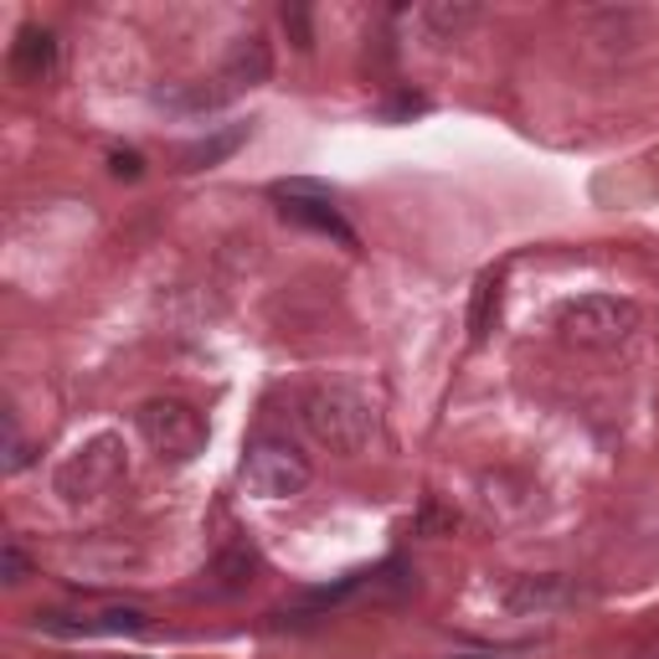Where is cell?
Returning <instances> with one entry per match:
<instances>
[{"label":"cell","mask_w":659,"mask_h":659,"mask_svg":"<svg viewBox=\"0 0 659 659\" xmlns=\"http://www.w3.org/2000/svg\"><path fill=\"white\" fill-rule=\"evenodd\" d=\"M284 26H294V42H299V47H309V21H305V11H284Z\"/></svg>","instance_id":"cell-13"},{"label":"cell","mask_w":659,"mask_h":659,"mask_svg":"<svg viewBox=\"0 0 659 659\" xmlns=\"http://www.w3.org/2000/svg\"><path fill=\"white\" fill-rule=\"evenodd\" d=\"M634 325H639V309L628 305V299H609V294L572 299L557 315V330L572 345H618L624 336H634Z\"/></svg>","instance_id":"cell-3"},{"label":"cell","mask_w":659,"mask_h":659,"mask_svg":"<svg viewBox=\"0 0 659 659\" xmlns=\"http://www.w3.org/2000/svg\"><path fill=\"white\" fill-rule=\"evenodd\" d=\"M305 428L325 448H336V454H361L366 443H372V407L361 402L355 391L345 387H320L305 397Z\"/></svg>","instance_id":"cell-1"},{"label":"cell","mask_w":659,"mask_h":659,"mask_svg":"<svg viewBox=\"0 0 659 659\" xmlns=\"http://www.w3.org/2000/svg\"><path fill=\"white\" fill-rule=\"evenodd\" d=\"M495 305H500V273H485V279H479V288H474V309H469V336L474 340L490 336Z\"/></svg>","instance_id":"cell-9"},{"label":"cell","mask_w":659,"mask_h":659,"mask_svg":"<svg viewBox=\"0 0 659 659\" xmlns=\"http://www.w3.org/2000/svg\"><path fill=\"white\" fill-rule=\"evenodd\" d=\"M248 139V124H227V129H217V135L196 139V145H186L181 150V170H206V166H221L227 155H237V145Z\"/></svg>","instance_id":"cell-7"},{"label":"cell","mask_w":659,"mask_h":659,"mask_svg":"<svg viewBox=\"0 0 659 659\" xmlns=\"http://www.w3.org/2000/svg\"><path fill=\"white\" fill-rule=\"evenodd\" d=\"M273 196L284 202L288 221H305V227H315V232L340 237L345 248H355V232L345 227V217H340L336 206H330V191H325V186H315V181H279Z\"/></svg>","instance_id":"cell-6"},{"label":"cell","mask_w":659,"mask_h":659,"mask_svg":"<svg viewBox=\"0 0 659 659\" xmlns=\"http://www.w3.org/2000/svg\"><path fill=\"white\" fill-rule=\"evenodd\" d=\"M150 624V618H145V613L139 609H114V613H103V634H139V628Z\"/></svg>","instance_id":"cell-10"},{"label":"cell","mask_w":659,"mask_h":659,"mask_svg":"<svg viewBox=\"0 0 659 659\" xmlns=\"http://www.w3.org/2000/svg\"><path fill=\"white\" fill-rule=\"evenodd\" d=\"M109 170H114L118 181H135L139 170H145V160H139L135 150H114V155H109Z\"/></svg>","instance_id":"cell-11"},{"label":"cell","mask_w":659,"mask_h":659,"mask_svg":"<svg viewBox=\"0 0 659 659\" xmlns=\"http://www.w3.org/2000/svg\"><path fill=\"white\" fill-rule=\"evenodd\" d=\"M52 57H57V47H52V36L47 32H36V26H26L21 32V42L11 47V68L26 78V83H36L42 72L52 68Z\"/></svg>","instance_id":"cell-8"},{"label":"cell","mask_w":659,"mask_h":659,"mask_svg":"<svg viewBox=\"0 0 659 659\" xmlns=\"http://www.w3.org/2000/svg\"><path fill=\"white\" fill-rule=\"evenodd\" d=\"M0 567H5V582H21V572H26V557H21L16 546H5V557H0Z\"/></svg>","instance_id":"cell-12"},{"label":"cell","mask_w":659,"mask_h":659,"mask_svg":"<svg viewBox=\"0 0 659 659\" xmlns=\"http://www.w3.org/2000/svg\"><path fill=\"white\" fill-rule=\"evenodd\" d=\"M124 469V454H118V439L114 433H99V439H88L78 454L57 469V490L68 495V500H88V495L109 490Z\"/></svg>","instance_id":"cell-5"},{"label":"cell","mask_w":659,"mask_h":659,"mask_svg":"<svg viewBox=\"0 0 659 659\" xmlns=\"http://www.w3.org/2000/svg\"><path fill=\"white\" fill-rule=\"evenodd\" d=\"M242 485L263 500H294V495H305L309 485V464L288 443H253L248 448V464H242Z\"/></svg>","instance_id":"cell-4"},{"label":"cell","mask_w":659,"mask_h":659,"mask_svg":"<svg viewBox=\"0 0 659 659\" xmlns=\"http://www.w3.org/2000/svg\"><path fill=\"white\" fill-rule=\"evenodd\" d=\"M139 433H145V443H150L160 458H170V464H191V458L206 448V423L202 412L186 402H175V397H155V402L139 407Z\"/></svg>","instance_id":"cell-2"}]
</instances>
